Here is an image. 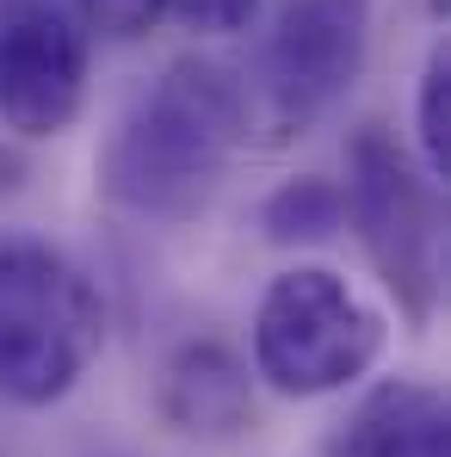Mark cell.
<instances>
[{"mask_svg": "<svg viewBox=\"0 0 451 457\" xmlns=\"http://www.w3.org/2000/svg\"><path fill=\"white\" fill-rule=\"evenodd\" d=\"M254 130V93L229 62L180 56L124 105L112 137L99 143V192L105 204L143 217V223H192L229 161L247 149Z\"/></svg>", "mask_w": 451, "mask_h": 457, "instance_id": "obj_1", "label": "cell"}, {"mask_svg": "<svg viewBox=\"0 0 451 457\" xmlns=\"http://www.w3.org/2000/svg\"><path fill=\"white\" fill-rule=\"evenodd\" d=\"M105 353V297L69 247L0 228V402L56 408Z\"/></svg>", "mask_w": 451, "mask_h": 457, "instance_id": "obj_2", "label": "cell"}, {"mask_svg": "<svg viewBox=\"0 0 451 457\" xmlns=\"http://www.w3.org/2000/svg\"><path fill=\"white\" fill-rule=\"evenodd\" d=\"M383 346H389V321L347 272L285 266L254 303L247 371L285 402H322L372 378Z\"/></svg>", "mask_w": 451, "mask_h": 457, "instance_id": "obj_3", "label": "cell"}, {"mask_svg": "<svg viewBox=\"0 0 451 457\" xmlns=\"http://www.w3.org/2000/svg\"><path fill=\"white\" fill-rule=\"evenodd\" d=\"M347 228L359 235L383 297L408 328H427L446 291V217L439 186L389 130H359L347 143Z\"/></svg>", "mask_w": 451, "mask_h": 457, "instance_id": "obj_4", "label": "cell"}, {"mask_svg": "<svg viewBox=\"0 0 451 457\" xmlns=\"http://www.w3.org/2000/svg\"><path fill=\"white\" fill-rule=\"evenodd\" d=\"M372 62V0H285L260 50V105L272 137L322 124Z\"/></svg>", "mask_w": 451, "mask_h": 457, "instance_id": "obj_5", "label": "cell"}, {"mask_svg": "<svg viewBox=\"0 0 451 457\" xmlns=\"http://www.w3.org/2000/svg\"><path fill=\"white\" fill-rule=\"evenodd\" d=\"M87 105V31L63 0H0V130L50 143Z\"/></svg>", "mask_w": 451, "mask_h": 457, "instance_id": "obj_6", "label": "cell"}, {"mask_svg": "<svg viewBox=\"0 0 451 457\" xmlns=\"http://www.w3.org/2000/svg\"><path fill=\"white\" fill-rule=\"evenodd\" d=\"M155 414L167 433L198 439V445H229L254 427V371L229 340H180L161 371H155Z\"/></svg>", "mask_w": 451, "mask_h": 457, "instance_id": "obj_7", "label": "cell"}, {"mask_svg": "<svg viewBox=\"0 0 451 457\" xmlns=\"http://www.w3.org/2000/svg\"><path fill=\"white\" fill-rule=\"evenodd\" d=\"M322 457H451L446 389L427 378L372 383L328 433Z\"/></svg>", "mask_w": 451, "mask_h": 457, "instance_id": "obj_8", "label": "cell"}, {"mask_svg": "<svg viewBox=\"0 0 451 457\" xmlns=\"http://www.w3.org/2000/svg\"><path fill=\"white\" fill-rule=\"evenodd\" d=\"M347 228V198H340V179H322V173H297L285 179L279 192H266L260 204V235L272 247H322Z\"/></svg>", "mask_w": 451, "mask_h": 457, "instance_id": "obj_9", "label": "cell"}, {"mask_svg": "<svg viewBox=\"0 0 451 457\" xmlns=\"http://www.w3.org/2000/svg\"><path fill=\"white\" fill-rule=\"evenodd\" d=\"M414 161L433 186L451 179V50L433 44L414 80Z\"/></svg>", "mask_w": 451, "mask_h": 457, "instance_id": "obj_10", "label": "cell"}, {"mask_svg": "<svg viewBox=\"0 0 451 457\" xmlns=\"http://www.w3.org/2000/svg\"><path fill=\"white\" fill-rule=\"evenodd\" d=\"M80 31H99L112 44H137L167 19V0H75Z\"/></svg>", "mask_w": 451, "mask_h": 457, "instance_id": "obj_11", "label": "cell"}, {"mask_svg": "<svg viewBox=\"0 0 451 457\" xmlns=\"http://www.w3.org/2000/svg\"><path fill=\"white\" fill-rule=\"evenodd\" d=\"M260 12V0H167V19H180L198 37H235L247 31Z\"/></svg>", "mask_w": 451, "mask_h": 457, "instance_id": "obj_12", "label": "cell"}]
</instances>
